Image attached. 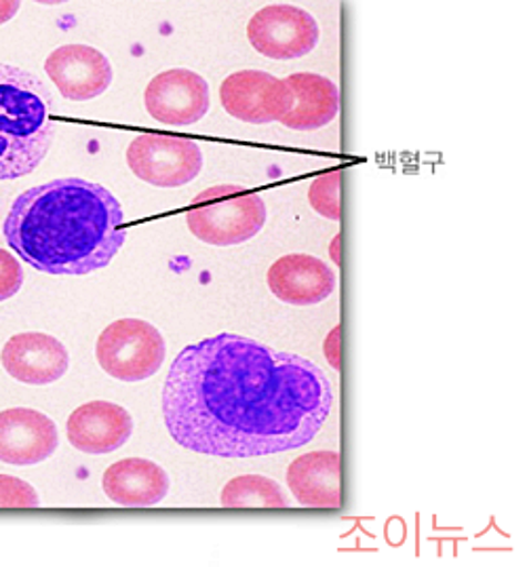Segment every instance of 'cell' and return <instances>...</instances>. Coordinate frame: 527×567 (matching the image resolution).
<instances>
[{
  "label": "cell",
  "instance_id": "19",
  "mask_svg": "<svg viewBox=\"0 0 527 567\" xmlns=\"http://www.w3.org/2000/svg\"><path fill=\"white\" fill-rule=\"evenodd\" d=\"M340 172L319 175L308 190V200L317 214L331 221H340Z\"/></svg>",
  "mask_w": 527,
  "mask_h": 567
},
{
  "label": "cell",
  "instance_id": "22",
  "mask_svg": "<svg viewBox=\"0 0 527 567\" xmlns=\"http://www.w3.org/2000/svg\"><path fill=\"white\" fill-rule=\"evenodd\" d=\"M340 340H342V336H340V326H335V328L331 329L330 336L326 338V342H323L326 359H328L331 370L335 371L342 370V361H340Z\"/></svg>",
  "mask_w": 527,
  "mask_h": 567
},
{
  "label": "cell",
  "instance_id": "7",
  "mask_svg": "<svg viewBox=\"0 0 527 567\" xmlns=\"http://www.w3.org/2000/svg\"><path fill=\"white\" fill-rule=\"evenodd\" d=\"M251 47L270 60H298L317 49L321 28L317 20L296 4H268L247 23Z\"/></svg>",
  "mask_w": 527,
  "mask_h": 567
},
{
  "label": "cell",
  "instance_id": "13",
  "mask_svg": "<svg viewBox=\"0 0 527 567\" xmlns=\"http://www.w3.org/2000/svg\"><path fill=\"white\" fill-rule=\"evenodd\" d=\"M66 435L70 445L83 454H111L132 439L133 417L116 403L91 401L70 414Z\"/></svg>",
  "mask_w": 527,
  "mask_h": 567
},
{
  "label": "cell",
  "instance_id": "2",
  "mask_svg": "<svg viewBox=\"0 0 527 567\" xmlns=\"http://www.w3.org/2000/svg\"><path fill=\"white\" fill-rule=\"evenodd\" d=\"M125 237L118 198L79 177L25 190L4 219L9 247L32 268L58 277H81L106 268Z\"/></svg>",
  "mask_w": 527,
  "mask_h": 567
},
{
  "label": "cell",
  "instance_id": "24",
  "mask_svg": "<svg viewBox=\"0 0 527 567\" xmlns=\"http://www.w3.org/2000/svg\"><path fill=\"white\" fill-rule=\"evenodd\" d=\"M330 256L333 264L340 266V262H342V260H340V235L333 237V240H331Z\"/></svg>",
  "mask_w": 527,
  "mask_h": 567
},
{
  "label": "cell",
  "instance_id": "17",
  "mask_svg": "<svg viewBox=\"0 0 527 567\" xmlns=\"http://www.w3.org/2000/svg\"><path fill=\"white\" fill-rule=\"evenodd\" d=\"M293 93V109L281 121L293 132H317L328 127L340 114V89L328 76L298 72L286 79Z\"/></svg>",
  "mask_w": 527,
  "mask_h": 567
},
{
  "label": "cell",
  "instance_id": "9",
  "mask_svg": "<svg viewBox=\"0 0 527 567\" xmlns=\"http://www.w3.org/2000/svg\"><path fill=\"white\" fill-rule=\"evenodd\" d=\"M144 104L156 123L169 127H188L209 112V83L186 68L165 70L148 83Z\"/></svg>",
  "mask_w": 527,
  "mask_h": 567
},
{
  "label": "cell",
  "instance_id": "3",
  "mask_svg": "<svg viewBox=\"0 0 527 567\" xmlns=\"http://www.w3.org/2000/svg\"><path fill=\"white\" fill-rule=\"evenodd\" d=\"M55 133L53 102L39 76L0 64V179L32 174Z\"/></svg>",
  "mask_w": 527,
  "mask_h": 567
},
{
  "label": "cell",
  "instance_id": "14",
  "mask_svg": "<svg viewBox=\"0 0 527 567\" xmlns=\"http://www.w3.org/2000/svg\"><path fill=\"white\" fill-rule=\"evenodd\" d=\"M275 298L291 306L326 302L335 291L338 277L328 264L310 254H289L270 266L266 275Z\"/></svg>",
  "mask_w": 527,
  "mask_h": 567
},
{
  "label": "cell",
  "instance_id": "6",
  "mask_svg": "<svg viewBox=\"0 0 527 567\" xmlns=\"http://www.w3.org/2000/svg\"><path fill=\"white\" fill-rule=\"evenodd\" d=\"M203 148L195 140L146 133L127 148V165L135 177L156 188H182L203 172Z\"/></svg>",
  "mask_w": 527,
  "mask_h": 567
},
{
  "label": "cell",
  "instance_id": "5",
  "mask_svg": "<svg viewBox=\"0 0 527 567\" xmlns=\"http://www.w3.org/2000/svg\"><path fill=\"white\" fill-rule=\"evenodd\" d=\"M167 344L161 331L144 319H118L102 331L95 344L100 368L114 380L142 382L163 368Z\"/></svg>",
  "mask_w": 527,
  "mask_h": 567
},
{
  "label": "cell",
  "instance_id": "18",
  "mask_svg": "<svg viewBox=\"0 0 527 567\" xmlns=\"http://www.w3.org/2000/svg\"><path fill=\"white\" fill-rule=\"evenodd\" d=\"M221 506L226 508H286L289 506L283 487L264 475H241L228 481L221 489Z\"/></svg>",
  "mask_w": 527,
  "mask_h": 567
},
{
  "label": "cell",
  "instance_id": "12",
  "mask_svg": "<svg viewBox=\"0 0 527 567\" xmlns=\"http://www.w3.org/2000/svg\"><path fill=\"white\" fill-rule=\"evenodd\" d=\"M58 445V424L43 412L30 408L0 412V462L32 466L51 458Z\"/></svg>",
  "mask_w": 527,
  "mask_h": 567
},
{
  "label": "cell",
  "instance_id": "21",
  "mask_svg": "<svg viewBox=\"0 0 527 567\" xmlns=\"http://www.w3.org/2000/svg\"><path fill=\"white\" fill-rule=\"evenodd\" d=\"M23 285V268L11 251L0 249V302L18 296Z\"/></svg>",
  "mask_w": 527,
  "mask_h": 567
},
{
  "label": "cell",
  "instance_id": "8",
  "mask_svg": "<svg viewBox=\"0 0 527 567\" xmlns=\"http://www.w3.org/2000/svg\"><path fill=\"white\" fill-rule=\"evenodd\" d=\"M224 110L249 125L281 123L293 109V93L286 79L262 70H241L224 79L220 85Z\"/></svg>",
  "mask_w": 527,
  "mask_h": 567
},
{
  "label": "cell",
  "instance_id": "23",
  "mask_svg": "<svg viewBox=\"0 0 527 567\" xmlns=\"http://www.w3.org/2000/svg\"><path fill=\"white\" fill-rule=\"evenodd\" d=\"M20 7L22 4L18 0H0V25L9 22V20H13L18 16V11H20Z\"/></svg>",
  "mask_w": 527,
  "mask_h": 567
},
{
  "label": "cell",
  "instance_id": "15",
  "mask_svg": "<svg viewBox=\"0 0 527 567\" xmlns=\"http://www.w3.org/2000/svg\"><path fill=\"white\" fill-rule=\"evenodd\" d=\"M287 487L307 508L342 506V468L338 452H310L287 468Z\"/></svg>",
  "mask_w": 527,
  "mask_h": 567
},
{
  "label": "cell",
  "instance_id": "4",
  "mask_svg": "<svg viewBox=\"0 0 527 567\" xmlns=\"http://www.w3.org/2000/svg\"><path fill=\"white\" fill-rule=\"evenodd\" d=\"M268 212L260 195L237 184H220L193 200L186 224L198 240L232 247L254 239L262 230Z\"/></svg>",
  "mask_w": 527,
  "mask_h": 567
},
{
  "label": "cell",
  "instance_id": "1",
  "mask_svg": "<svg viewBox=\"0 0 527 567\" xmlns=\"http://www.w3.org/2000/svg\"><path fill=\"white\" fill-rule=\"evenodd\" d=\"M333 405L330 378L293 352L237 333L182 350L163 391L177 445L216 458H256L298 450L323 429Z\"/></svg>",
  "mask_w": 527,
  "mask_h": 567
},
{
  "label": "cell",
  "instance_id": "11",
  "mask_svg": "<svg viewBox=\"0 0 527 567\" xmlns=\"http://www.w3.org/2000/svg\"><path fill=\"white\" fill-rule=\"evenodd\" d=\"M4 371L28 386H46L66 375L68 349L49 333L25 331L11 336L0 352Z\"/></svg>",
  "mask_w": 527,
  "mask_h": 567
},
{
  "label": "cell",
  "instance_id": "16",
  "mask_svg": "<svg viewBox=\"0 0 527 567\" xmlns=\"http://www.w3.org/2000/svg\"><path fill=\"white\" fill-rule=\"evenodd\" d=\"M102 487L108 501L118 506L146 508L167 498L172 481L167 471L153 460L125 458L108 466Z\"/></svg>",
  "mask_w": 527,
  "mask_h": 567
},
{
  "label": "cell",
  "instance_id": "20",
  "mask_svg": "<svg viewBox=\"0 0 527 567\" xmlns=\"http://www.w3.org/2000/svg\"><path fill=\"white\" fill-rule=\"evenodd\" d=\"M41 498L25 481L0 475V508H37Z\"/></svg>",
  "mask_w": 527,
  "mask_h": 567
},
{
  "label": "cell",
  "instance_id": "10",
  "mask_svg": "<svg viewBox=\"0 0 527 567\" xmlns=\"http://www.w3.org/2000/svg\"><path fill=\"white\" fill-rule=\"evenodd\" d=\"M44 72L62 97L72 102L100 97L114 79L111 60L89 44H64L55 49L44 62Z\"/></svg>",
  "mask_w": 527,
  "mask_h": 567
}]
</instances>
